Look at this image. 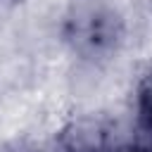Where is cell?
<instances>
[{
  "label": "cell",
  "instance_id": "cell-1",
  "mask_svg": "<svg viewBox=\"0 0 152 152\" xmlns=\"http://www.w3.org/2000/svg\"><path fill=\"white\" fill-rule=\"evenodd\" d=\"M62 33L76 55L104 57L119 48L124 21L109 0H71Z\"/></svg>",
  "mask_w": 152,
  "mask_h": 152
},
{
  "label": "cell",
  "instance_id": "cell-2",
  "mask_svg": "<svg viewBox=\"0 0 152 152\" xmlns=\"http://www.w3.org/2000/svg\"><path fill=\"white\" fill-rule=\"evenodd\" d=\"M138 121L147 133H152V74L138 90Z\"/></svg>",
  "mask_w": 152,
  "mask_h": 152
},
{
  "label": "cell",
  "instance_id": "cell-3",
  "mask_svg": "<svg viewBox=\"0 0 152 152\" xmlns=\"http://www.w3.org/2000/svg\"><path fill=\"white\" fill-rule=\"evenodd\" d=\"M109 152H150V150L138 147V145H124V147H114V150H109Z\"/></svg>",
  "mask_w": 152,
  "mask_h": 152
},
{
  "label": "cell",
  "instance_id": "cell-4",
  "mask_svg": "<svg viewBox=\"0 0 152 152\" xmlns=\"http://www.w3.org/2000/svg\"><path fill=\"white\" fill-rule=\"evenodd\" d=\"M19 152H26V150H19Z\"/></svg>",
  "mask_w": 152,
  "mask_h": 152
},
{
  "label": "cell",
  "instance_id": "cell-5",
  "mask_svg": "<svg viewBox=\"0 0 152 152\" xmlns=\"http://www.w3.org/2000/svg\"><path fill=\"white\" fill-rule=\"evenodd\" d=\"M12 2H14V0H12Z\"/></svg>",
  "mask_w": 152,
  "mask_h": 152
}]
</instances>
